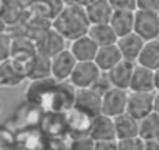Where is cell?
<instances>
[{
  "instance_id": "6da1fadb",
  "label": "cell",
  "mask_w": 159,
  "mask_h": 150,
  "mask_svg": "<svg viewBox=\"0 0 159 150\" xmlns=\"http://www.w3.org/2000/svg\"><path fill=\"white\" fill-rule=\"evenodd\" d=\"M52 27L58 33H61L67 41H75L76 38L88 35L91 28V22L86 14V8L83 5L67 3L55 16Z\"/></svg>"
},
{
  "instance_id": "7a4b0ae2",
  "label": "cell",
  "mask_w": 159,
  "mask_h": 150,
  "mask_svg": "<svg viewBox=\"0 0 159 150\" xmlns=\"http://www.w3.org/2000/svg\"><path fill=\"white\" fill-rule=\"evenodd\" d=\"M66 42H67V39L61 33H58L53 27H50L48 30L42 31L34 39L38 53L42 55V56H47L50 59L66 50Z\"/></svg>"
},
{
  "instance_id": "3957f363",
  "label": "cell",
  "mask_w": 159,
  "mask_h": 150,
  "mask_svg": "<svg viewBox=\"0 0 159 150\" xmlns=\"http://www.w3.org/2000/svg\"><path fill=\"white\" fill-rule=\"evenodd\" d=\"M102 75L100 67L95 64V61H83L78 63L69 83L76 88V89H84V88H92L98 77Z\"/></svg>"
},
{
  "instance_id": "277c9868",
  "label": "cell",
  "mask_w": 159,
  "mask_h": 150,
  "mask_svg": "<svg viewBox=\"0 0 159 150\" xmlns=\"http://www.w3.org/2000/svg\"><path fill=\"white\" fill-rule=\"evenodd\" d=\"M154 97L156 92H133L128 96L126 113L137 120L145 119L151 113H154Z\"/></svg>"
},
{
  "instance_id": "5b68a950",
  "label": "cell",
  "mask_w": 159,
  "mask_h": 150,
  "mask_svg": "<svg viewBox=\"0 0 159 150\" xmlns=\"http://www.w3.org/2000/svg\"><path fill=\"white\" fill-rule=\"evenodd\" d=\"M28 78L27 75V66L8 58L2 61L0 66V83L5 88H16L19 85H22L25 80Z\"/></svg>"
},
{
  "instance_id": "8992f818",
  "label": "cell",
  "mask_w": 159,
  "mask_h": 150,
  "mask_svg": "<svg viewBox=\"0 0 159 150\" xmlns=\"http://www.w3.org/2000/svg\"><path fill=\"white\" fill-rule=\"evenodd\" d=\"M134 33L139 35L145 42L159 39V14L148 11H136Z\"/></svg>"
},
{
  "instance_id": "52a82bcc",
  "label": "cell",
  "mask_w": 159,
  "mask_h": 150,
  "mask_svg": "<svg viewBox=\"0 0 159 150\" xmlns=\"http://www.w3.org/2000/svg\"><path fill=\"white\" fill-rule=\"evenodd\" d=\"M102 105H103V96L98 94L95 89H92V88L76 89L75 102H73L75 108L95 117V116L102 114Z\"/></svg>"
},
{
  "instance_id": "ba28073f",
  "label": "cell",
  "mask_w": 159,
  "mask_h": 150,
  "mask_svg": "<svg viewBox=\"0 0 159 150\" xmlns=\"http://www.w3.org/2000/svg\"><path fill=\"white\" fill-rule=\"evenodd\" d=\"M128 96L129 91L125 89H119V88H112L109 89L105 96H103V105H102V113L116 119L120 114L126 113V106H128Z\"/></svg>"
},
{
  "instance_id": "9c48e42d",
  "label": "cell",
  "mask_w": 159,
  "mask_h": 150,
  "mask_svg": "<svg viewBox=\"0 0 159 150\" xmlns=\"http://www.w3.org/2000/svg\"><path fill=\"white\" fill-rule=\"evenodd\" d=\"M64 117H66V128L72 134V138L89 136V130H91L92 119H94L92 116L72 106L70 110H67L64 113Z\"/></svg>"
},
{
  "instance_id": "30bf717a",
  "label": "cell",
  "mask_w": 159,
  "mask_h": 150,
  "mask_svg": "<svg viewBox=\"0 0 159 150\" xmlns=\"http://www.w3.org/2000/svg\"><path fill=\"white\" fill-rule=\"evenodd\" d=\"M76 64H78V61L73 56V53L69 49H66L64 52H61L59 55L52 58V77L59 83L69 82Z\"/></svg>"
},
{
  "instance_id": "8fae6325",
  "label": "cell",
  "mask_w": 159,
  "mask_h": 150,
  "mask_svg": "<svg viewBox=\"0 0 159 150\" xmlns=\"http://www.w3.org/2000/svg\"><path fill=\"white\" fill-rule=\"evenodd\" d=\"M129 91H133V92H156V72L145 66L136 64Z\"/></svg>"
},
{
  "instance_id": "7c38bea8",
  "label": "cell",
  "mask_w": 159,
  "mask_h": 150,
  "mask_svg": "<svg viewBox=\"0 0 159 150\" xmlns=\"http://www.w3.org/2000/svg\"><path fill=\"white\" fill-rule=\"evenodd\" d=\"M89 136L94 141H114V139H117L114 119L106 116V114H103V113L95 116L92 119Z\"/></svg>"
},
{
  "instance_id": "4fadbf2b",
  "label": "cell",
  "mask_w": 159,
  "mask_h": 150,
  "mask_svg": "<svg viewBox=\"0 0 159 150\" xmlns=\"http://www.w3.org/2000/svg\"><path fill=\"white\" fill-rule=\"evenodd\" d=\"M136 64H137V63H131V61L122 59L116 67H112L109 72H106L108 77H109V80H111V83H112V88H119V89L129 91Z\"/></svg>"
},
{
  "instance_id": "5bb4252c",
  "label": "cell",
  "mask_w": 159,
  "mask_h": 150,
  "mask_svg": "<svg viewBox=\"0 0 159 150\" xmlns=\"http://www.w3.org/2000/svg\"><path fill=\"white\" fill-rule=\"evenodd\" d=\"M98 49L100 47L95 44V41L89 35H84L81 38H76L75 41H70V45H69V50L73 53L78 63L94 61L98 53Z\"/></svg>"
},
{
  "instance_id": "9a60e30c",
  "label": "cell",
  "mask_w": 159,
  "mask_h": 150,
  "mask_svg": "<svg viewBox=\"0 0 159 150\" xmlns=\"http://www.w3.org/2000/svg\"><path fill=\"white\" fill-rule=\"evenodd\" d=\"M143 45H145V41L136 33L119 38V41H117V47H119L123 59L131 61V63H137V59L143 50Z\"/></svg>"
},
{
  "instance_id": "2e32d148",
  "label": "cell",
  "mask_w": 159,
  "mask_h": 150,
  "mask_svg": "<svg viewBox=\"0 0 159 150\" xmlns=\"http://www.w3.org/2000/svg\"><path fill=\"white\" fill-rule=\"evenodd\" d=\"M86 8V14L89 17L91 25L94 24H109L114 14V10L109 3V0H94Z\"/></svg>"
},
{
  "instance_id": "e0dca14e",
  "label": "cell",
  "mask_w": 159,
  "mask_h": 150,
  "mask_svg": "<svg viewBox=\"0 0 159 150\" xmlns=\"http://www.w3.org/2000/svg\"><path fill=\"white\" fill-rule=\"evenodd\" d=\"M123 59L117 44L114 45H106V47H100L98 53L95 56V64L100 67L102 72H109L112 67H116L120 61Z\"/></svg>"
},
{
  "instance_id": "ac0fdd59",
  "label": "cell",
  "mask_w": 159,
  "mask_h": 150,
  "mask_svg": "<svg viewBox=\"0 0 159 150\" xmlns=\"http://www.w3.org/2000/svg\"><path fill=\"white\" fill-rule=\"evenodd\" d=\"M134 19L136 11H114L109 24L117 33V36L123 38L126 35L134 33Z\"/></svg>"
},
{
  "instance_id": "d6986e66",
  "label": "cell",
  "mask_w": 159,
  "mask_h": 150,
  "mask_svg": "<svg viewBox=\"0 0 159 150\" xmlns=\"http://www.w3.org/2000/svg\"><path fill=\"white\" fill-rule=\"evenodd\" d=\"M88 35L95 41L98 47H106V45H114L119 41L117 33L111 27V24H94L91 25Z\"/></svg>"
},
{
  "instance_id": "ffe728a7",
  "label": "cell",
  "mask_w": 159,
  "mask_h": 150,
  "mask_svg": "<svg viewBox=\"0 0 159 150\" xmlns=\"http://www.w3.org/2000/svg\"><path fill=\"white\" fill-rule=\"evenodd\" d=\"M27 75H28V80H31V82L53 78L52 77V59L38 53L33 58V61L28 64Z\"/></svg>"
},
{
  "instance_id": "44dd1931",
  "label": "cell",
  "mask_w": 159,
  "mask_h": 150,
  "mask_svg": "<svg viewBox=\"0 0 159 150\" xmlns=\"http://www.w3.org/2000/svg\"><path fill=\"white\" fill-rule=\"evenodd\" d=\"M114 122H116L117 141L139 136V120L134 119L133 116H129L128 113L117 116V117L114 119Z\"/></svg>"
},
{
  "instance_id": "7402d4cb",
  "label": "cell",
  "mask_w": 159,
  "mask_h": 150,
  "mask_svg": "<svg viewBox=\"0 0 159 150\" xmlns=\"http://www.w3.org/2000/svg\"><path fill=\"white\" fill-rule=\"evenodd\" d=\"M137 64L145 66L154 72L159 70V39L145 42L143 50L137 59Z\"/></svg>"
},
{
  "instance_id": "603a6c76",
  "label": "cell",
  "mask_w": 159,
  "mask_h": 150,
  "mask_svg": "<svg viewBox=\"0 0 159 150\" xmlns=\"http://www.w3.org/2000/svg\"><path fill=\"white\" fill-rule=\"evenodd\" d=\"M139 136L143 141H151L159 138V116L151 113L145 119L139 120Z\"/></svg>"
},
{
  "instance_id": "cb8c5ba5",
  "label": "cell",
  "mask_w": 159,
  "mask_h": 150,
  "mask_svg": "<svg viewBox=\"0 0 159 150\" xmlns=\"http://www.w3.org/2000/svg\"><path fill=\"white\" fill-rule=\"evenodd\" d=\"M67 150H95V141L91 136H78L69 141Z\"/></svg>"
},
{
  "instance_id": "d4e9b609",
  "label": "cell",
  "mask_w": 159,
  "mask_h": 150,
  "mask_svg": "<svg viewBox=\"0 0 159 150\" xmlns=\"http://www.w3.org/2000/svg\"><path fill=\"white\" fill-rule=\"evenodd\" d=\"M143 147H145V141L140 136L119 141V150H143Z\"/></svg>"
},
{
  "instance_id": "484cf974",
  "label": "cell",
  "mask_w": 159,
  "mask_h": 150,
  "mask_svg": "<svg viewBox=\"0 0 159 150\" xmlns=\"http://www.w3.org/2000/svg\"><path fill=\"white\" fill-rule=\"evenodd\" d=\"M114 11H137V0H109Z\"/></svg>"
},
{
  "instance_id": "4316f807",
  "label": "cell",
  "mask_w": 159,
  "mask_h": 150,
  "mask_svg": "<svg viewBox=\"0 0 159 150\" xmlns=\"http://www.w3.org/2000/svg\"><path fill=\"white\" fill-rule=\"evenodd\" d=\"M92 89H95L98 94H102V96H105L109 89H112V83H111V80H109V77H108V73L106 72H102V75L98 77V80L95 82V85L92 86Z\"/></svg>"
},
{
  "instance_id": "83f0119b",
  "label": "cell",
  "mask_w": 159,
  "mask_h": 150,
  "mask_svg": "<svg viewBox=\"0 0 159 150\" xmlns=\"http://www.w3.org/2000/svg\"><path fill=\"white\" fill-rule=\"evenodd\" d=\"M0 41H2V61H3V59L11 58V52H13L14 39L10 38L7 33H2V38H0Z\"/></svg>"
},
{
  "instance_id": "f1b7e54d",
  "label": "cell",
  "mask_w": 159,
  "mask_h": 150,
  "mask_svg": "<svg viewBox=\"0 0 159 150\" xmlns=\"http://www.w3.org/2000/svg\"><path fill=\"white\" fill-rule=\"evenodd\" d=\"M137 10L159 14V0H137Z\"/></svg>"
},
{
  "instance_id": "f546056e",
  "label": "cell",
  "mask_w": 159,
  "mask_h": 150,
  "mask_svg": "<svg viewBox=\"0 0 159 150\" xmlns=\"http://www.w3.org/2000/svg\"><path fill=\"white\" fill-rule=\"evenodd\" d=\"M95 150H119V141H95Z\"/></svg>"
},
{
  "instance_id": "4dcf8cb0",
  "label": "cell",
  "mask_w": 159,
  "mask_h": 150,
  "mask_svg": "<svg viewBox=\"0 0 159 150\" xmlns=\"http://www.w3.org/2000/svg\"><path fill=\"white\" fill-rule=\"evenodd\" d=\"M143 150H159V141H157V139L145 141V147H143Z\"/></svg>"
},
{
  "instance_id": "1f68e13d",
  "label": "cell",
  "mask_w": 159,
  "mask_h": 150,
  "mask_svg": "<svg viewBox=\"0 0 159 150\" xmlns=\"http://www.w3.org/2000/svg\"><path fill=\"white\" fill-rule=\"evenodd\" d=\"M154 113L159 116V92H156V97H154Z\"/></svg>"
},
{
  "instance_id": "d6a6232c",
  "label": "cell",
  "mask_w": 159,
  "mask_h": 150,
  "mask_svg": "<svg viewBox=\"0 0 159 150\" xmlns=\"http://www.w3.org/2000/svg\"><path fill=\"white\" fill-rule=\"evenodd\" d=\"M156 92H159V70H156Z\"/></svg>"
},
{
  "instance_id": "836d02e7",
  "label": "cell",
  "mask_w": 159,
  "mask_h": 150,
  "mask_svg": "<svg viewBox=\"0 0 159 150\" xmlns=\"http://www.w3.org/2000/svg\"><path fill=\"white\" fill-rule=\"evenodd\" d=\"M157 141H159V138H157Z\"/></svg>"
}]
</instances>
